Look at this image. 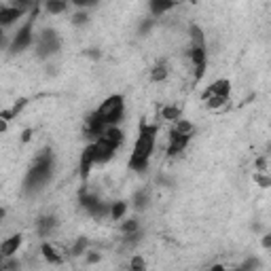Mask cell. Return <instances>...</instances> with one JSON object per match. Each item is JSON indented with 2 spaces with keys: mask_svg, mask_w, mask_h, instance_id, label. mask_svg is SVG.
Returning <instances> with one entry per match:
<instances>
[{
  "mask_svg": "<svg viewBox=\"0 0 271 271\" xmlns=\"http://www.w3.org/2000/svg\"><path fill=\"white\" fill-rule=\"evenodd\" d=\"M138 231H142V227H140V220H138L136 216L130 218V220H123V223H121V233H123V235L138 233Z\"/></svg>",
  "mask_w": 271,
  "mask_h": 271,
  "instance_id": "24",
  "label": "cell"
},
{
  "mask_svg": "<svg viewBox=\"0 0 271 271\" xmlns=\"http://www.w3.org/2000/svg\"><path fill=\"white\" fill-rule=\"evenodd\" d=\"M34 42V17H30L28 19L19 30H17V34L13 36V40H11V45H9V53H21V51H26L28 47H30Z\"/></svg>",
  "mask_w": 271,
  "mask_h": 271,
  "instance_id": "7",
  "label": "cell"
},
{
  "mask_svg": "<svg viewBox=\"0 0 271 271\" xmlns=\"http://www.w3.org/2000/svg\"><path fill=\"white\" fill-rule=\"evenodd\" d=\"M0 42H3V28H0Z\"/></svg>",
  "mask_w": 271,
  "mask_h": 271,
  "instance_id": "39",
  "label": "cell"
},
{
  "mask_svg": "<svg viewBox=\"0 0 271 271\" xmlns=\"http://www.w3.org/2000/svg\"><path fill=\"white\" fill-rule=\"evenodd\" d=\"M100 261H102V254H97V252H85V263L93 265V263H100Z\"/></svg>",
  "mask_w": 271,
  "mask_h": 271,
  "instance_id": "29",
  "label": "cell"
},
{
  "mask_svg": "<svg viewBox=\"0 0 271 271\" xmlns=\"http://www.w3.org/2000/svg\"><path fill=\"white\" fill-rule=\"evenodd\" d=\"M89 144L93 146V159H95V165H100V163H108L112 157H115V153L119 151V149H115L112 144H108L106 140H102V138H97L95 142H89Z\"/></svg>",
  "mask_w": 271,
  "mask_h": 271,
  "instance_id": "9",
  "label": "cell"
},
{
  "mask_svg": "<svg viewBox=\"0 0 271 271\" xmlns=\"http://www.w3.org/2000/svg\"><path fill=\"white\" fill-rule=\"evenodd\" d=\"M40 252H42V259H45L47 263H51V265H62L66 261V256L58 248H55L51 241H42V244H40Z\"/></svg>",
  "mask_w": 271,
  "mask_h": 271,
  "instance_id": "15",
  "label": "cell"
},
{
  "mask_svg": "<svg viewBox=\"0 0 271 271\" xmlns=\"http://www.w3.org/2000/svg\"><path fill=\"white\" fill-rule=\"evenodd\" d=\"M153 26H155V19L153 17H146L144 21L140 23V34H149V30H151Z\"/></svg>",
  "mask_w": 271,
  "mask_h": 271,
  "instance_id": "30",
  "label": "cell"
},
{
  "mask_svg": "<svg viewBox=\"0 0 271 271\" xmlns=\"http://www.w3.org/2000/svg\"><path fill=\"white\" fill-rule=\"evenodd\" d=\"M93 115L102 121L106 127H115L123 121L125 117V97L121 93H112L108 95L102 104H100L95 110H93Z\"/></svg>",
  "mask_w": 271,
  "mask_h": 271,
  "instance_id": "3",
  "label": "cell"
},
{
  "mask_svg": "<svg viewBox=\"0 0 271 271\" xmlns=\"http://www.w3.org/2000/svg\"><path fill=\"white\" fill-rule=\"evenodd\" d=\"M189 32H191V42L193 45L191 47H206V36H204V30L199 26H191L189 28Z\"/></svg>",
  "mask_w": 271,
  "mask_h": 271,
  "instance_id": "21",
  "label": "cell"
},
{
  "mask_svg": "<svg viewBox=\"0 0 271 271\" xmlns=\"http://www.w3.org/2000/svg\"><path fill=\"white\" fill-rule=\"evenodd\" d=\"M87 246H89V239L87 237H79L72 248H70V256H83L85 252H87Z\"/></svg>",
  "mask_w": 271,
  "mask_h": 271,
  "instance_id": "25",
  "label": "cell"
},
{
  "mask_svg": "<svg viewBox=\"0 0 271 271\" xmlns=\"http://www.w3.org/2000/svg\"><path fill=\"white\" fill-rule=\"evenodd\" d=\"M180 106H174V104H167L163 110H161V119H165V121H169V123H176L178 119H182L180 117Z\"/></svg>",
  "mask_w": 271,
  "mask_h": 271,
  "instance_id": "20",
  "label": "cell"
},
{
  "mask_svg": "<svg viewBox=\"0 0 271 271\" xmlns=\"http://www.w3.org/2000/svg\"><path fill=\"white\" fill-rule=\"evenodd\" d=\"M87 55H91V58H100V53H97V49H89V51H87Z\"/></svg>",
  "mask_w": 271,
  "mask_h": 271,
  "instance_id": "35",
  "label": "cell"
},
{
  "mask_svg": "<svg viewBox=\"0 0 271 271\" xmlns=\"http://www.w3.org/2000/svg\"><path fill=\"white\" fill-rule=\"evenodd\" d=\"M45 11L51 13V15H62V13L68 11V3H62V0H49V3H45Z\"/></svg>",
  "mask_w": 271,
  "mask_h": 271,
  "instance_id": "23",
  "label": "cell"
},
{
  "mask_svg": "<svg viewBox=\"0 0 271 271\" xmlns=\"http://www.w3.org/2000/svg\"><path fill=\"white\" fill-rule=\"evenodd\" d=\"M23 244V235L21 233H13L0 241V259H13L17 254V250Z\"/></svg>",
  "mask_w": 271,
  "mask_h": 271,
  "instance_id": "11",
  "label": "cell"
},
{
  "mask_svg": "<svg viewBox=\"0 0 271 271\" xmlns=\"http://www.w3.org/2000/svg\"><path fill=\"white\" fill-rule=\"evenodd\" d=\"M104 130H106V125L100 121L93 112H91V115H87V119H85V123H83V136L87 138L89 142H95L100 136L104 134Z\"/></svg>",
  "mask_w": 271,
  "mask_h": 271,
  "instance_id": "12",
  "label": "cell"
},
{
  "mask_svg": "<svg viewBox=\"0 0 271 271\" xmlns=\"http://www.w3.org/2000/svg\"><path fill=\"white\" fill-rule=\"evenodd\" d=\"M30 134H32L30 130H26V132H23V142H26V140H30Z\"/></svg>",
  "mask_w": 271,
  "mask_h": 271,
  "instance_id": "37",
  "label": "cell"
},
{
  "mask_svg": "<svg viewBox=\"0 0 271 271\" xmlns=\"http://www.w3.org/2000/svg\"><path fill=\"white\" fill-rule=\"evenodd\" d=\"M167 77H169L167 64H165V62H157V64L153 66V70H151V81H153V83H163Z\"/></svg>",
  "mask_w": 271,
  "mask_h": 271,
  "instance_id": "17",
  "label": "cell"
},
{
  "mask_svg": "<svg viewBox=\"0 0 271 271\" xmlns=\"http://www.w3.org/2000/svg\"><path fill=\"white\" fill-rule=\"evenodd\" d=\"M229 95H231V81L218 79L202 93V100H206V104L212 110H218L220 106H225L227 102H229Z\"/></svg>",
  "mask_w": 271,
  "mask_h": 271,
  "instance_id": "5",
  "label": "cell"
},
{
  "mask_svg": "<svg viewBox=\"0 0 271 271\" xmlns=\"http://www.w3.org/2000/svg\"><path fill=\"white\" fill-rule=\"evenodd\" d=\"M254 180H256V182H259V184H261V187H263V189H267V187H269V184H271V178H269V176H265V174H259V172H256V174H254Z\"/></svg>",
  "mask_w": 271,
  "mask_h": 271,
  "instance_id": "31",
  "label": "cell"
},
{
  "mask_svg": "<svg viewBox=\"0 0 271 271\" xmlns=\"http://www.w3.org/2000/svg\"><path fill=\"white\" fill-rule=\"evenodd\" d=\"M58 229V218L53 216V214H45V216H40L36 220V233L40 237H49L53 235V231Z\"/></svg>",
  "mask_w": 271,
  "mask_h": 271,
  "instance_id": "14",
  "label": "cell"
},
{
  "mask_svg": "<svg viewBox=\"0 0 271 271\" xmlns=\"http://www.w3.org/2000/svg\"><path fill=\"white\" fill-rule=\"evenodd\" d=\"M195 134V125L187 119H178L176 123H172V130H169V142H167V155L176 157L180 155L184 149L189 146V142Z\"/></svg>",
  "mask_w": 271,
  "mask_h": 271,
  "instance_id": "4",
  "label": "cell"
},
{
  "mask_svg": "<svg viewBox=\"0 0 271 271\" xmlns=\"http://www.w3.org/2000/svg\"><path fill=\"white\" fill-rule=\"evenodd\" d=\"M212 271H227V269H225V265H214Z\"/></svg>",
  "mask_w": 271,
  "mask_h": 271,
  "instance_id": "36",
  "label": "cell"
},
{
  "mask_svg": "<svg viewBox=\"0 0 271 271\" xmlns=\"http://www.w3.org/2000/svg\"><path fill=\"white\" fill-rule=\"evenodd\" d=\"M127 271H146V263L144 259H142L140 254H134L132 261H130V267H127Z\"/></svg>",
  "mask_w": 271,
  "mask_h": 271,
  "instance_id": "27",
  "label": "cell"
},
{
  "mask_svg": "<svg viewBox=\"0 0 271 271\" xmlns=\"http://www.w3.org/2000/svg\"><path fill=\"white\" fill-rule=\"evenodd\" d=\"M62 47V38L60 34L55 32V30H42L38 40H36V55L38 58H51V55H55L60 51Z\"/></svg>",
  "mask_w": 271,
  "mask_h": 271,
  "instance_id": "6",
  "label": "cell"
},
{
  "mask_svg": "<svg viewBox=\"0 0 271 271\" xmlns=\"http://www.w3.org/2000/svg\"><path fill=\"white\" fill-rule=\"evenodd\" d=\"M95 165V159H93V146L87 144L81 153V159H79V172H81V178L85 180L89 174H91V167Z\"/></svg>",
  "mask_w": 271,
  "mask_h": 271,
  "instance_id": "13",
  "label": "cell"
},
{
  "mask_svg": "<svg viewBox=\"0 0 271 271\" xmlns=\"http://www.w3.org/2000/svg\"><path fill=\"white\" fill-rule=\"evenodd\" d=\"M5 214H7V212H5V208H3V206H0V220H3V218H5Z\"/></svg>",
  "mask_w": 271,
  "mask_h": 271,
  "instance_id": "38",
  "label": "cell"
},
{
  "mask_svg": "<svg viewBox=\"0 0 271 271\" xmlns=\"http://www.w3.org/2000/svg\"><path fill=\"white\" fill-rule=\"evenodd\" d=\"M256 167H259V174L267 172V159H265V157H261V159L256 161Z\"/></svg>",
  "mask_w": 271,
  "mask_h": 271,
  "instance_id": "32",
  "label": "cell"
},
{
  "mask_svg": "<svg viewBox=\"0 0 271 271\" xmlns=\"http://www.w3.org/2000/svg\"><path fill=\"white\" fill-rule=\"evenodd\" d=\"M125 212H127V202H112L110 204V212H108V216L112 220H121L125 216Z\"/></svg>",
  "mask_w": 271,
  "mask_h": 271,
  "instance_id": "22",
  "label": "cell"
},
{
  "mask_svg": "<svg viewBox=\"0 0 271 271\" xmlns=\"http://www.w3.org/2000/svg\"><path fill=\"white\" fill-rule=\"evenodd\" d=\"M100 138L106 140L108 144H112L115 149H121V146H123V142H125V132L121 130L119 125H115V127H106L104 134L100 136Z\"/></svg>",
  "mask_w": 271,
  "mask_h": 271,
  "instance_id": "16",
  "label": "cell"
},
{
  "mask_svg": "<svg viewBox=\"0 0 271 271\" xmlns=\"http://www.w3.org/2000/svg\"><path fill=\"white\" fill-rule=\"evenodd\" d=\"M132 204H134L136 212H144V210L149 208V191H146V189L136 191V193H134V199H132Z\"/></svg>",
  "mask_w": 271,
  "mask_h": 271,
  "instance_id": "18",
  "label": "cell"
},
{
  "mask_svg": "<svg viewBox=\"0 0 271 271\" xmlns=\"http://www.w3.org/2000/svg\"><path fill=\"white\" fill-rule=\"evenodd\" d=\"M87 21H89L87 11H79V13H75V17H72V23H75V26H83V23H87Z\"/></svg>",
  "mask_w": 271,
  "mask_h": 271,
  "instance_id": "28",
  "label": "cell"
},
{
  "mask_svg": "<svg viewBox=\"0 0 271 271\" xmlns=\"http://www.w3.org/2000/svg\"><path fill=\"white\" fill-rule=\"evenodd\" d=\"M157 134H159V127L155 123H149L146 119H140L138 123V136L134 142V149L130 155V161H127V167L132 172H146L151 157L155 153V144H157Z\"/></svg>",
  "mask_w": 271,
  "mask_h": 271,
  "instance_id": "1",
  "label": "cell"
},
{
  "mask_svg": "<svg viewBox=\"0 0 271 271\" xmlns=\"http://www.w3.org/2000/svg\"><path fill=\"white\" fill-rule=\"evenodd\" d=\"M0 271H3V259H0Z\"/></svg>",
  "mask_w": 271,
  "mask_h": 271,
  "instance_id": "40",
  "label": "cell"
},
{
  "mask_svg": "<svg viewBox=\"0 0 271 271\" xmlns=\"http://www.w3.org/2000/svg\"><path fill=\"white\" fill-rule=\"evenodd\" d=\"M189 60L193 64L195 83H199L204 79L206 70H208V51H206V47H191L189 49Z\"/></svg>",
  "mask_w": 271,
  "mask_h": 271,
  "instance_id": "8",
  "label": "cell"
},
{
  "mask_svg": "<svg viewBox=\"0 0 271 271\" xmlns=\"http://www.w3.org/2000/svg\"><path fill=\"white\" fill-rule=\"evenodd\" d=\"M241 271H259L261 269V259H256V256H250V259H246L244 263L239 265Z\"/></svg>",
  "mask_w": 271,
  "mask_h": 271,
  "instance_id": "26",
  "label": "cell"
},
{
  "mask_svg": "<svg viewBox=\"0 0 271 271\" xmlns=\"http://www.w3.org/2000/svg\"><path fill=\"white\" fill-rule=\"evenodd\" d=\"M26 9L23 7H17L15 3L11 5H0V28H9L15 21H19L23 17Z\"/></svg>",
  "mask_w": 271,
  "mask_h": 271,
  "instance_id": "10",
  "label": "cell"
},
{
  "mask_svg": "<svg viewBox=\"0 0 271 271\" xmlns=\"http://www.w3.org/2000/svg\"><path fill=\"white\" fill-rule=\"evenodd\" d=\"M269 246H271V235L267 233V235H263V248L269 250Z\"/></svg>",
  "mask_w": 271,
  "mask_h": 271,
  "instance_id": "33",
  "label": "cell"
},
{
  "mask_svg": "<svg viewBox=\"0 0 271 271\" xmlns=\"http://www.w3.org/2000/svg\"><path fill=\"white\" fill-rule=\"evenodd\" d=\"M149 9H151V13H153V19H155V17H161L165 11L174 9V3H169V0H165V3H161V0H153V3L149 5Z\"/></svg>",
  "mask_w": 271,
  "mask_h": 271,
  "instance_id": "19",
  "label": "cell"
},
{
  "mask_svg": "<svg viewBox=\"0 0 271 271\" xmlns=\"http://www.w3.org/2000/svg\"><path fill=\"white\" fill-rule=\"evenodd\" d=\"M55 172V155L51 149H42L36 157L32 165L28 167L26 178H23V191L28 195H34L45 189V184L53 178Z\"/></svg>",
  "mask_w": 271,
  "mask_h": 271,
  "instance_id": "2",
  "label": "cell"
},
{
  "mask_svg": "<svg viewBox=\"0 0 271 271\" xmlns=\"http://www.w3.org/2000/svg\"><path fill=\"white\" fill-rule=\"evenodd\" d=\"M9 130V121H5V119H0V134H5Z\"/></svg>",
  "mask_w": 271,
  "mask_h": 271,
  "instance_id": "34",
  "label": "cell"
}]
</instances>
